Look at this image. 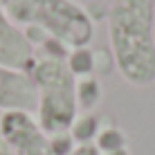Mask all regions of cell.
<instances>
[{
	"instance_id": "obj_1",
	"label": "cell",
	"mask_w": 155,
	"mask_h": 155,
	"mask_svg": "<svg viewBox=\"0 0 155 155\" xmlns=\"http://www.w3.org/2000/svg\"><path fill=\"white\" fill-rule=\"evenodd\" d=\"M115 68L133 88L155 83V0H115L106 12Z\"/></svg>"
},
{
	"instance_id": "obj_2",
	"label": "cell",
	"mask_w": 155,
	"mask_h": 155,
	"mask_svg": "<svg viewBox=\"0 0 155 155\" xmlns=\"http://www.w3.org/2000/svg\"><path fill=\"white\" fill-rule=\"evenodd\" d=\"M0 5L18 27L54 38L68 50L90 47L94 38L90 9L77 0H0Z\"/></svg>"
},
{
	"instance_id": "obj_3",
	"label": "cell",
	"mask_w": 155,
	"mask_h": 155,
	"mask_svg": "<svg viewBox=\"0 0 155 155\" xmlns=\"http://www.w3.org/2000/svg\"><path fill=\"white\" fill-rule=\"evenodd\" d=\"M29 77L36 85V121L50 135L68 133L79 115L77 79L65 58L36 54Z\"/></svg>"
},
{
	"instance_id": "obj_4",
	"label": "cell",
	"mask_w": 155,
	"mask_h": 155,
	"mask_svg": "<svg viewBox=\"0 0 155 155\" xmlns=\"http://www.w3.org/2000/svg\"><path fill=\"white\" fill-rule=\"evenodd\" d=\"M0 137L16 155H70L77 144L70 133L50 135L36 117L25 110H9L0 115Z\"/></svg>"
},
{
	"instance_id": "obj_5",
	"label": "cell",
	"mask_w": 155,
	"mask_h": 155,
	"mask_svg": "<svg viewBox=\"0 0 155 155\" xmlns=\"http://www.w3.org/2000/svg\"><path fill=\"white\" fill-rule=\"evenodd\" d=\"M36 61V47L27 38L25 29H20L7 16L0 5V65L12 70L29 72Z\"/></svg>"
},
{
	"instance_id": "obj_6",
	"label": "cell",
	"mask_w": 155,
	"mask_h": 155,
	"mask_svg": "<svg viewBox=\"0 0 155 155\" xmlns=\"http://www.w3.org/2000/svg\"><path fill=\"white\" fill-rule=\"evenodd\" d=\"M36 85L29 72L12 70L0 65V110H25L36 113Z\"/></svg>"
},
{
	"instance_id": "obj_7",
	"label": "cell",
	"mask_w": 155,
	"mask_h": 155,
	"mask_svg": "<svg viewBox=\"0 0 155 155\" xmlns=\"http://www.w3.org/2000/svg\"><path fill=\"white\" fill-rule=\"evenodd\" d=\"M101 126H104V121H101L99 115L81 113V115H77V119H74V124L70 126L68 133H70V137L74 140L77 146H83V144H94Z\"/></svg>"
},
{
	"instance_id": "obj_8",
	"label": "cell",
	"mask_w": 155,
	"mask_h": 155,
	"mask_svg": "<svg viewBox=\"0 0 155 155\" xmlns=\"http://www.w3.org/2000/svg\"><path fill=\"white\" fill-rule=\"evenodd\" d=\"M104 99V85L99 77H83L77 79V106L83 113H94V108Z\"/></svg>"
},
{
	"instance_id": "obj_9",
	"label": "cell",
	"mask_w": 155,
	"mask_h": 155,
	"mask_svg": "<svg viewBox=\"0 0 155 155\" xmlns=\"http://www.w3.org/2000/svg\"><path fill=\"white\" fill-rule=\"evenodd\" d=\"M68 70L74 74V79L97 77V52L92 47H77L70 50L65 56Z\"/></svg>"
},
{
	"instance_id": "obj_10",
	"label": "cell",
	"mask_w": 155,
	"mask_h": 155,
	"mask_svg": "<svg viewBox=\"0 0 155 155\" xmlns=\"http://www.w3.org/2000/svg\"><path fill=\"white\" fill-rule=\"evenodd\" d=\"M94 148L99 151V155L106 153H113V151H121V148H128V137L124 133V128L108 124V126H101L97 140H94Z\"/></svg>"
},
{
	"instance_id": "obj_11",
	"label": "cell",
	"mask_w": 155,
	"mask_h": 155,
	"mask_svg": "<svg viewBox=\"0 0 155 155\" xmlns=\"http://www.w3.org/2000/svg\"><path fill=\"white\" fill-rule=\"evenodd\" d=\"M70 155H99V151L94 148V144H83V146H77Z\"/></svg>"
},
{
	"instance_id": "obj_12",
	"label": "cell",
	"mask_w": 155,
	"mask_h": 155,
	"mask_svg": "<svg viewBox=\"0 0 155 155\" xmlns=\"http://www.w3.org/2000/svg\"><path fill=\"white\" fill-rule=\"evenodd\" d=\"M0 155H16V153L12 151V148H9L7 144H5V140H2V137H0Z\"/></svg>"
}]
</instances>
